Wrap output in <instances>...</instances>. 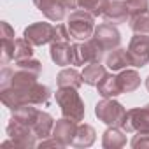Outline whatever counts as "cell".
<instances>
[{"label":"cell","instance_id":"obj_3","mask_svg":"<svg viewBox=\"0 0 149 149\" xmlns=\"http://www.w3.org/2000/svg\"><path fill=\"white\" fill-rule=\"evenodd\" d=\"M104 47L102 44L95 39L90 37L84 42L72 44V65H88L93 61H100L104 58Z\"/></svg>","mask_w":149,"mask_h":149},{"label":"cell","instance_id":"obj_33","mask_svg":"<svg viewBox=\"0 0 149 149\" xmlns=\"http://www.w3.org/2000/svg\"><path fill=\"white\" fill-rule=\"evenodd\" d=\"M146 88H147V91H149V76H147V79H146Z\"/></svg>","mask_w":149,"mask_h":149},{"label":"cell","instance_id":"obj_26","mask_svg":"<svg viewBox=\"0 0 149 149\" xmlns=\"http://www.w3.org/2000/svg\"><path fill=\"white\" fill-rule=\"evenodd\" d=\"M109 6V0H79V7L93 16H102Z\"/></svg>","mask_w":149,"mask_h":149},{"label":"cell","instance_id":"obj_18","mask_svg":"<svg viewBox=\"0 0 149 149\" xmlns=\"http://www.w3.org/2000/svg\"><path fill=\"white\" fill-rule=\"evenodd\" d=\"M97 88H98V93L104 98H114V97L121 95L118 76H112V74H105V76L102 77V81L97 84Z\"/></svg>","mask_w":149,"mask_h":149},{"label":"cell","instance_id":"obj_27","mask_svg":"<svg viewBox=\"0 0 149 149\" xmlns=\"http://www.w3.org/2000/svg\"><path fill=\"white\" fill-rule=\"evenodd\" d=\"M16 68H23V70H28L32 74H40L42 70V63L39 60H33V58H26V60H19L16 61Z\"/></svg>","mask_w":149,"mask_h":149},{"label":"cell","instance_id":"obj_29","mask_svg":"<svg viewBox=\"0 0 149 149\" xmlns=\"http://www.w3.org/2000/svg\"><path fill=\"white\" fill-rule=\"evenodd\" d=\"M126 6L130 9V14L149 11V0H126Z\"/></svg>","mask_w":149,"mask_h":149},{"label":"cell","instance_id":"obj_7","mask_svg":"<svg viewBox=\"0 0 149 149\" xmlns=\"http://www.w3.org/2000/svg\"><path fill=\"white\" fill-rule=\"evenodd\" d=\"M128 54L133 67H144L149 61V37L147 33H135L128 46Z\"/></svg>","mask_w":149,"mask_h":149},{"label":"cell","instance_id":"obj_16","mask_svg":"<svg viewBox=\"0 0 149 149\" xmlns=\"http://www.w3.org/2000/svg\"><path fill=\"white\" fill-rule=\"evenodd\" d=\"M53 128H54V119H53V116L40 111L39 116H37V119H35V123L32 125V130H33V133L37 135V139H47V137L51 135Z\"/></svg>","mask_w":149,"mask_h":149},{"label":"cell","instance_id":"obj_17","mask_svg":"<svg viewBox=\"0 0 149 149\" xmlns=\"http://www.w3.org/2000/svg\"><path fill=\"white\" fill-rule=\"evenodd\" d=\"M118 83L121 88V93H132L140 86V76L137 70H121L118 74Z\"/></svg>","mask_w":149,"mask_h":149},{"label":"cell","instance_id":"obj_20","mask_svg":"<svg viewBox=\"0 0 149 149\" xmlns=\"http://www.w3.org/2000/svg\"><path fill=\"white\" fill-rule=\"evenodd\" d=\"M107 74L105 67L100 65V61H93V63H88L83 70V81L88 84V86H97L102 77Z\"/></svg>","mask_w":149,"mask_h":149},{"label":"cell","instance_id":"obj_15","mask_svg":"<svg viewBox=\"0 0 149 149\" xmlns=\"http://www.w3.org/2000/svg\"><path fill=\"white\" fill-rule=\"evenodd\" d=\"M105 63H107V67H109L112 72H118V70L126 68L128 65H132V60H130L128 49H121V47L112 49V51H111V54L107 56Z\"/></svg>","mask_w":149,"mask_h":149},{"label":"cell","instance_id":"obj_4","mask_svg":"<svg viewBox=\"0 0 149 149\" xmlns=\"http://www.w3.org/2000/svg\"><path fill=\"white\" fill-rule=\"evenodd\" d=\"M95 114L102 123H105L109 126H119L121 128L125 123V118H126V109L119 102H116L114 98H104L97 104Z\"/></svg>","mask_w":149,"mask_h":149},{"label":"cell","instance_id":"obj_2","mask_svg":"<svg viewBox=\"0 0 149 149\" xmlns=\"http://www.w3.org/2000/svg\"><path fill=\"white\" fill-rule=\"evenodd\" d=\"M67 26L72 39L88 40L90 37H93V32H95V16L84 9H76L70 13Z\"/></svg>","mask_w":149,"mask_h":149},{"label":"cell","instance_id":"obj_32","mask_svg":"<svg viewBox=\"0 0 149 149\" xmlns=\"http://www.w3.org/2000/svg\"><path fill=\"white\" fill-rule=\"evenodd\" d=\"M60 2L67 7V9H72V11H76L79 7V0H60Z\"/></svg>","mask_w":149,"mask_h":149},{"label":"cell","instance_id":"obj_22","mask_svg":"<svg viewBox=\"0 0 149 149\" xmlns=\"http://www.w3.org/2000/svg\"><path fill=\"white\" fill-rule=\"evenodd\" d=\"M95 130L91 125H79L77 126V133H76V139H74L72 146L74 147H90L93 142H95Z\"/></svg>","mask_w":149,"mask_h":149},{"label":"cell","instance_id":"obj_14","mask_svg":"<svg viewBox=\"0 0 149 149\" xmlns=\"http://www.w3.org/2000/svg\"><path fill=\"white\" fill-rule=\"evenodd\" d=\"M125 144H126L125 130H121L119 126H109L105 130L102 139V146L105 149H118V147H123Z\"/></svg>","mask_w":149,"mask_h":149},{"label":"cell","instance_id":"obj_19","mask_svg":"<svg viewBox=\"0 0 149 149\" xmlns=\"http://www.w3.org/2000/svg\"><path fill=\"white\" fill-rule=\"evenodd\" d=\"M58 88H79L83 81V74H79L76 68H63L58 74Z\"/></svg>","mask_w":149,"mask_h":149},{"label":"cell","instance_id":"obj_23","mask_svg":"<svg viewBox=\"0 0 149 149\" xmlns=\"http://www.w3.org/2000/svg\"><path fill=\"white\" fill-rule=\"evenodd\" d=\"M39 112L40 111L35 109L32 104H25V105H21V107H18V109L13 111V118L18 119V121H21V123H25V125H28V126H32L35 123L37 116H39Z\"/></svg>","mask_w":149,"mask_h":149},{"label":"cell","instance_id":"obj_10","mask_svg":"<svg viewBox=\"0 0 149 149\" xmlns=\"http://www.w3.org/2000/svg\"><path fill=\"white\" fill-rule=\"evenodd\" d=\"M76 133H77V123L68 118L56 121V125L53 128V137H56L63 146H72L74 139H76Z\"/></svg>","mask_w":149,"mask_h":149},{"label":"cell","instance_id":"obj_34","mask_svg":"<svg viewBox=\"0 0 149 149\" xmlns=\"http://www.w3.org/2000/svg\"><path fill=\"white\" fill-rule=\"evenodd\" d=\"M32 2H33V4H37V2H39V0H32Z\"/></svg>","mask_w":149,"mask_h":149},{"label":"cell","instance_id":"obj_6","mask_svg":"<svg viewBox=\"0 0 149 149\" xmlns=\"http://www.w3.org/2000/svg\"><path fill=\"white\" fill-rule=\"evenodd\" d=\"M7 135L19 147H35L37 146V135L33 133L32 126H28V125H25L14 118L7 125Z\"/></svg>","mask_w":149,"mask_h":149},{"label":"cell","instance_id":"obj_30","mask_svg":"<svg viewBox=\"0 0 149 149\" xmlns=\"http://www.w3.org/2000/svg\"><path fill=\"white\" fill-rule=\"evenodd\" d=\"M132 147H135V149H147L149 147V133H137L132 139Z\"/></svg>","mask_w":149,"mask_h":149},{"label":"cell","instance_id":"obj_5","mask_svg":"<svg viewBox=\"0 0 149 149\" xmlns=\"http://www.w3.org/2000/svg\"><path fill=\"white\" fill-rule=\"evenodd\" d=\"M121 128L126 133H132V132L149 133V104L144 107L126 111V118H125V123Z\"/></svg>","mask_w":149,"mask_h":149},{"label":"cell","instance_id":"obj_28","mask_svg":"<svg viewBox=\"0 0 149 149\" xmlns=\"http://www.w3.org/2000/svg\"><path fill=\"white\" fill-rule=\"evenodd\" d=\"M70 37H72V35H70L67 25H56V26H54L53 42H70Z\"/></svg>","mask_w":149,"mask_h":149},{"label":"cell","instance_id":"obj_25","mask_svg":"<svg viewBox=\"0 0 149 149\" xmlns=\"http://www.w3.org/2000/svg\"><path fill=\"white\" fill-rule=\"evenodd\" d=\"M33 56V46L23 37V39H16L14 40V60H26Z\"/></svg>","mask_w":149,"mask_h":149},{"label":"cell","instance_id":"obj_21","mask_svg":"<svg viewBox=\"0 0 149 149\" xmlns=\"http://www.w3.org/2000/svg\"><path fill=\"white\" fill-rule=\"evenodd\" d=\"M49 97H51V90L44 84H39V83L32 84L26 90V100L32 105H44L49 102Z\"/></svg>","mask_w":149,"mask_h":149},{"label":"cell","instance_id":"obj_31","mask_svg":"<svg viewBox=\"0 0 149 149\" xmlns=\"http://www.w3.org/2000/svg\"><path fill=\"white\" fill-rule=\"evenodd\" d=\"M39 147L42 149V147H65L56 137H53V139H49V140H46V139H42V142H39Z\"/></svg>","mask_w":149,"mask_h":149},{"label":"cell","instance_id":"obj_11","mask_svg":"<svg viewBox=\"0 0 149 149\" xmlns=\"http://www.w3.org/2000/svg\"><path fill=\"white\" fill-rule=\"evenodd\" d=\"M104 19L111 25H119L125 23L130 18V9L126 6V2H121V0H114V2H109L107 9L104 11Z\"/></svg>","mask_w":149,"mask_h":149},{"label":"cell","instance_id":"obj_13","mask_svg":"<svg viewBox=\"0 0 149 149\" xmlns=\"http://www.w3.org/2000/svg\"><path fill=\"white\" fill-rule=\"evenodd\" d=\"M51 60L60 65V67H67L72 65V44L70 42H51Z\"/></svg>","mask_w":149,"mask_h":149},{"label":"cell","instance_id":"obj_1","mask_svg":"<svg viewBox=\"0 0 149 149\" xmlns=\"http://www.w3.org/2000/svg\"><path fill=\"white\" fill-rule=\"evenodd\" d=\"M56 102L61 109L63 118H68L76 123L84 119V102L81 100L77 88H58Z\"/></svg>","mask_w":149,"mask_h":149},{"label":"cell","instance_id":"obj_8","mask_svg":"<svg viewBox=\"0 0 149 149\" xmlns=\"http://www.w3.org/2000/svg\"><path fill=\"white\" fill-rule=\"evenodd\" d=\"M23 37H25L32 46H44V44H47V42H53L54 26H53L51 23L37 21V23H32L30 26L25 28Z\"/></svg>","mask_w":149,"mask_h":149},{"label":"cell","instance_id":"obj_12","mask_svg":"<svg viewBox=\"0 0 149 149\" xmlns=\"http://www.w3.org/2000/svg\"><path fill=\"white\" fill-rule=\"evenodd\" d=\"M37 9L49 19V21H61L65 18V6L60 2V0H39L35 4Z\"/></svg>","mask_w":149,"mask_h":149},{"label":"cell","instance_id":"obj_9","mask_svg":"<svg viewBox=\"0 0 149 149\" xmlns=\"http://www.w3.org/2000/svg\"><path fill=\"white\" fill-rule=\"evenodd\" d=\"M93 37L102 44V47L107 51V49H116L119 47L121 44V35L118 32V28L111 23H102L95 28L93 32Z\"/></svg>","mask_w":149,"mask_h":149},{"label":"cell","instance_id":"obj_24","mask_svg":"<svg viewBox=\"0 0 149 149\" xmlns=\"http://www.w3.org/2000/svg\"><path fill=\"white\" fill-rule=\"evenodd\" d=\"M128 23L133 33H149V11L130 14Z\"/></svg>","mask_w":149,"mask_h":149}]
</instances>
